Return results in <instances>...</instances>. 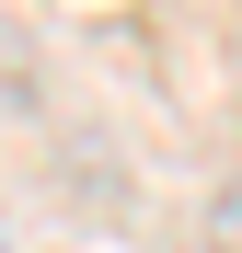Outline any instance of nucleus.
Here are the masks:
<instances>
[{
	"mask_svg": "<svg viewBox=\"0 0 242 253\" xmlns=\"http://www.w3.org/2000/svg\"><path fill=\"white\" fill-rule=\"evenodd\" d=\"M208 253H242V184L219 196V219H208Z\"/></svg>",
	"mask_w": 242,
	"mask_h": 253,
	"instance_id": "obj_1",
	"label": "nucleus"
}]
</instances>
